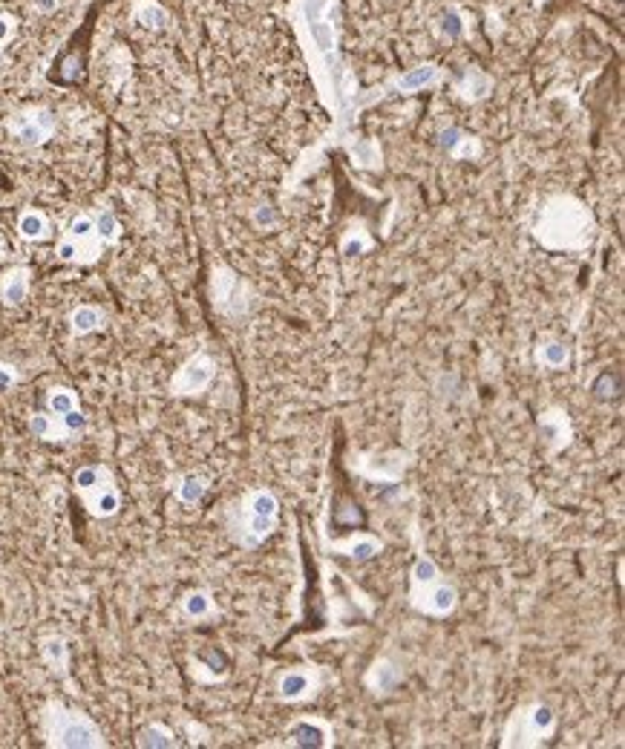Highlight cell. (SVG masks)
<instances>
[{
    "instance_id": "1f68e13d",
    "label": "cell",
    "mask_w": 625,
    "mask_h": 749,
    "mask_svg": "<svg viewBox=\"0 0 625 749\" xmlns=\"http://www.w3.org/2000/svg\"><path fill=\"white\" fill-rule=\"evenodd\" d=\"M78 407L81 404H78V395L70 390V386H52L46 392V412H52V416H67V412H72Z\"/></svg>"
},
{
    "instance_id": "9c48e42d",
    "label": "cell",
    "mask_w": 625,
    "mask_h": 749,
    "mask_svg": "<svg viewBox=\"0 0 625 749\" xmlns=\"http://www.w3.org/2000/svg\"><path fill=\"white\" fill-rule=\"evenodd\" d=\"M216 378V360L207 352L190 355L171 378V395L173 398H193L202 395Z\"/></svg>"
},
{
    "instance_id": "603a6c76",
    "label": "cell",
    "mask_w": 625,
    "mask_h": 749,
    "mask_svg": "<svg viewBox=\"0 0 625 749\" xmlns=\"http://www.w3.org/2000/svg\"><path fill=\"white\" fill-rule=\"evenodd\" d=\"M136 746H141V749H173V746H179V741H176V732L171 727L153 720V723H148V727H141L136 732Z\"/></svg>"
},
{
    "instance_id": "e0dca14e",
    "label": "cell",
    "mask_w": 625,
    "mask_h": 749,
    "mask_svg": "<svg viewBox=\"0 0 625 749\" xmlns=\"http://www.w3.org/2000/svg\"><path fill=\"white\" fill-rule=\"evenodd\" d=\"M493 87H496V81H493L485 70L470 67V70H464L459 75V81H455V96H459L461 101H467V105H478V101L490 98Z\"/></svg>"
},
{
    "instance_id": "277c9868",
    "label": "cell",
    "mask_w": 625,
    "mask_h": 749,
    "mask_svg": "<svg viewBox=\"0 0 625 749\" xmlns=\"http://www.w3.org/2000/svg\"><path fill=\"white\" fill-rule=\"evenodd\" d=\"M280 501L271 490H251L240 505L228 510V531L242 548H257L277 531Z\"/></svg>"
},
{
    "instance_id": "e575fe53",
    "label": "cell",
    "mask_w": 625,
    "mask_h": 749,
    "mask_svg": "<svg viewBox=\"0 0 625 749\" xmlns=\"http://www.w3.org/2000/svg\"><path fill=\"white\" fill-rule=\"evenodd\" d=\"M591 392L596 398H603V401H611V398H620L622 392V381L617 372H603L600 378L591 383Z\"/></svg>"
},
{
    "instance_id": "3957f363",
    "label": "cell",
    "mask_w": 625,
    "mask_h": 749,
    "mask_svg": "<svg viewBox=\"0 0 625 749\" xmlns=\"http://www.w3.org/2000/svg\"><path fill=\"white\" fill-rule=\"evenodd\" d=\"M44 744L55 749H101L107 746L96 720L81 709H70L61 701H49L41 712Z\"/></svg>"
},
{
    "instance_id": "30bf717a",
    "label": "cell",
    "mask_w": 625,
    "mask_h": 749,
    "mask_svg": "<svg viewBox=\"0 0 625 749\" xmlns=\"http://www.w3.org/2000/svg\"><path fill=\"white\" fill-rule=\"evenodd\" d=\"M455 602H459V591H455L444 579H433L427 585H412L410 588V605L415 611L429 614V617H447L455 611Z\"/></svg>"
},
{
    "instance_id": "52a82bcc",
    "label": "cell",
    "mask_w": 625,
    "mask_h": 749,
    "mask_svg": "<svg viewBox=\"0 0 625 749\" xmlns=\"http://www.w3.org/2000/svg\"><path fill=\"white\" fill-rule=\"evenodd\" d=\"M553 727H556V715L551 706L533 703L525 709H516L504 729L502 746H539L553 732Z\"/></svg>"
},
{
    "instance_id": "74e56055",
    "label": "cell",
    "mask_w": 625,
    "mask_h": 749,
    "mask_svg": "<svg viewBox=\"0 0 625 749\" xmlns=\"http://www.w3.org/2000/svg\"><path fill=\"white\" fill-rule=\"evenodd\" d=\"M360 510L351 501H341V508L334 510V525H360Z\"/></svg>"
},
{
    "instance_id": "7402d4cb",
    "label": "cell",
    "mask_w": 625,
    "mask_h": 749,
    "mask_svg": "<svg viewBox=\"0 0 625 749\" xmlns=\"http://www.w3.org/2000/svg\"><path fill=\"white\" fill-rule=\"evenodd\" d=\"M104 312L98 306H78L72 308V315H70V332H72V338H87V334H93V332H101L104 329Z\"/></svg>"
},
{
    "instance_id": "7bdbcfd3",
    "label": "cell",
    "mask_w": 625,
    "mask_h": 749,
    "mask_svg": "<svg viewBox=\"0 0 625 749\" xmlns=\"http://www.w3.org/2000/svg\"><path fill=\"white\" fill-rule=\"evenodd\" d=\"M6 67H9V58L4 55V49H0V72H4Z\"/></svg>"
},
{
    "instance_id": "d6986e66",
    "label": "cell",
    "mask_w": 625,
    "mask_h": 749,
    "mask_svg": "<svg viewBox=\"0 0 625 749\" xmlns=\"http://www.w3.org/2000/svg\"><path fill=\"white\" fill-rule=\"evenodd\" d=\"M30 280L32 271L26 265L9 268L4 280H0V300H4V306H21L30 297Z\"/></svg>"
},
{
    "instance_id": "8d00e7d4",
    "label": "cell",
    "mask_w": 625,
    "mask_h": 749,
    "mask_svg": "<svg viewBox=\"0 0 625 749\" xmlns=\"http://www.w3.org/2000/svg\"><path fill=\"white\" fill-rule=\"evenodd\" d=\"M58 418H61L63 430H67V435H70V438L81 435V433L87 430V416H84V412H81V407H78V409H72V412H67V416H58Z\"/></svg>"
},
{
    "instance_id": "4dcf8cb0",
    "label": "cell",
    "mask_w": 625,
    "mask_h": 749,
    "mask_svg": "<svg viewBox=\"0 0 625 749\" xmlns=\"http://www.w3.org/2000/svg\"><path fill=\"white\" fill-rule=\"evenodd\" d=\"M536 360H539V366H545V369H562V366H568V360H570V349L565 343H559V341L539 343L536 346Z\"/></svg>"
},
{
    "instance_id": "2e32d148",
    "label": "cell",
    "mask_w": 625,
    "mask_h": 749,
    "mask_svg": "<svg viewBox=\"0 0 625 749\" xmlns=\"http://www.w3.org/2000/svg\"><path fill=\"white\" fill-rule=\"evenodd\" d=\"M341 147L349 153V159L360 171H381L384 167V153L381 145L375 139H363V136H346L341 141Z\"/></svg>"
},
{
    "instance_id": "4fadbf2b",
    "label": "cell",
    "mask_w": 625,
    "mask_h": 749,
    "mask_svg": "<svg viewBox=\"0 0 625 749\" xmlns=\"http://www.w3.org/2000/svg\"><path fill=\"white\" fill-rule=\"evenodd\" d=\"M317 686H320V675H317V671L308 669V666H300V669H289L280 677L277 694H280V701L297 703V701H308V697L317 692Z\"/></svg>"
},
{
    "instance_id": "d590c367",
    "label": "cell",
    "mask_w": 625,
    "mask_h": 749,
    "mask_svg": "<svg viewBox=\"0 0 625 749\" xmlns=\"http://www.w3.org/2000/svg\"><path fill=\"white\" fill-rule=\"evenodd\" d=\"M441 571H438V565L427 557V553H421L418 560H415L412 565V585H427V583H433V579H438Z\"/></svg>"
},
{
    "instance_id": "cb8c5ba5",
    "label": "cell",
    "mask_w": 625,
    "mask_h": 749,
    "mask_svg": "<svg viewBox=\"0 0 625 749\" xmlns=\"http://www.w3.org/2000/svg\"><path fill=\"white\" fill-rule=\"evenodd\" d=\"M41 661L55 671V675H67V669H70V645L63 637L58 635H52V637H44L41 640Z\"/></svg>"
},
{
    "instance_id": "f35d334b",
    "label": "cell",
    "mask_w": 625,
    "mask_h": 749,
    "mask_svg": "<svg viewBox=\"0 0 625 749\" xmlns=\"http://www.w3.org/2000/svg\"><path fill=\"white\" fill-rule=\"evenodd\" d=\"M15 32H18V21L6 15V12H0V44H9Z\"/></svg>"
},
{
    "instance_id": "5bb4252c",
    "label": "cell",
    "mask_w": 625,
    "mask_h": 749,
    "mask_svg": "<svg viewBox=\"0 0 625 749\" xmlns=\"http://www.w3.org/2000/svg\"><path fill=\"white\" fill-rule=\"evenodd\" d=\"M289 746H332V727L320 718H297L289 727Z\"/></svg>"
},
{
    "instance_id": "f1b7e54d",
    "label": "cell",
    "mask_w": 625,
    "mask_h": 749,
    "mask_svg": "<svg viewBox=\"0 0 625 749\" xmlns=\"http://www.w3.org/2000/svg\"><path fill=\"white\" fill-rule=\"evenodd\" d=\"M539 427H542V435L548 438L551 447L553 450H562L568 444V438H570V424L568 418L562 416V412H545L542 421H539Z\"/></svg>"
},
{
    "instance_id": "4316f807",
    "label": "cell",
    "mask_w": 625,
    "mask_h": 749,
    "mask_svg": "<svg viewBox=\"0 0 625 749\" xmlns=\"http://www.w3.org/2000/svg\"><path fill=\"white\" fill-rule=\"evenodd\" d=\"M182 614L188 619H207V617H216V602L211 597V591L197 588V591H188L185 597H182Z\"/></svg>"
},
{
    "instance_id": "8fae6325",
    "label": "cell",
    "mask_w": 625,
    "mask_h": 749,
    "mask_svg": "<svg viewBox=\"0 0 625 749\" xmlns=\"http://www.w3.org/2000/svg\"><path fill=\"white\" fill-rule=\"evenodd\" d=\"M78 496H81L84 508L93 513L96 519H110V516H115L122 508V493H119V487H115L110 467H104L101 475H98V482L93 487L81 490Z\"/></svg>"
},
{
    "instance_id": "44dd1931",
    "label": "cell",
    "mask_w": 625,
    "mask_h": 749,
    "mask_svg": "<svg viewBox=\"0 0 625 749\" xmlns=\"http://www.w3.org/2000/svg\"><path fill=\"white\" fill-rule=\"evenodd\" d=\"M130 18H133L139 27L153 29V32H162L171 27V12H167L162 4H156V0H133Z\"/></svg>"
},
{
    "instance_id": "83f0119b",
    "label": "cell",
    "mask_w": 625,
    "mask_h": 749,
    "mask_svg": "<svg viewBox=\"0 0 625 749\" xmlns=\"http://www.w3.org/2000/svg\"><path fill=\"white\" fill-rule=\"evenodd\" d=\"M18 234H21V240H26V242H41V240L49 237V219H46L41 211L26 208V211L18 216Z\"/></svg>"
},
{
    "instance_id": "ee69618b",
    "label": "cell",
    "mask_w": 625,
    "mask_h": 749,
    "mask_svg": "<svg viewBox=\"0 0 625 749\" xmlns=\"http://www.w3.org/2000/svg\"><path fill=\"white\" fill-rule=\"evenodd\" d=\"M545 4H548V0H533V6H536V9H542Z\"/></svg>"
},
{
    "instance_id": "7c38bea8",
    "label": "cell",
    "mask_w": 625,
    "mask_h": 749,
    "mask_svg": "<svg viewBox=\"0 0 625 749\" xmlns=\"http://www.w3.org/2000/svg\"><path fill=\"white\" fill-rule=\"evenodd\" d=\"M441 81H444V70L435 61H424L418 67H412L401 75H393L389 79V87H393V96H415L421 89H435Z\"/></svg>"
},
{
    "instance_id": "d6a6232c",
    "label": "cell",
    "mask_w": 625,
    "mask_h": 749,
    "mask_svg": "<svg viewBox=\"0 0 625 749\" xmlns=\"http://www.w3.org/2000/svg\"><path fill=\"white\" fill-rule=\"evenodd\" d=\"M93 223H96V231H98V237L104 245H115L122 240V223L115 219V214L110 208H101L93 214Z\"/></svg>"
},
{
    "instance_id": "ba28073f",
    "label": "cell",
    "mask_w": 625,
    "mask_h": 749,
    "mask_svg": "<svg viewBox=\"0 0 625 749\" xmlns=\"http://www.w3.org/2000/svg\"><path fill=\"white\" fill-rule=\"evenodd\" d=\"M55 115L49 107H23L18 113H12L6 119V133L12 139H18L23 147H41L55 136Z\"/></svg>"
},
{
    "instance_id": "8992f818",
    "label": "cell",
    "mask_w": 625,
    "mask_h": 749,
    "mask_svg": "<svg viewBox=\"0 0 625 749\" xmlns=\"http://www.w3.org/2000/svg\"><path fill=\"white\" fill-rule=\"evenodd\" d=\"M107 245L101 242L93 214H78L72 223L63 231V240L58 242V260L61 263H72V265H93L101 260V251Z\"/></svg>"
},
{
    "instance_id": "d4e9b609",
    "label": "cell",
    "mask_w": 625,
    "mask_h": 749,
    "mask_svg": "<svg viewBox=\"0 0 625 749\" xmlns=\"http://www.w3.org/2000/svg\"><path fill=\"white\" fill-rule=\"evenodd\" d=\"M30 433L35 438H41V442H52V444L70 442V435H67V430H63L61 418L52 416V412H35V416L30 418Z\"/></svg>"
},
{
    "instance_id": "484cf974",
    "label": "cell",
    "mask_w": 625,
    "mask_h": 749,
    "mask_svg": "<svg viewBox=\"0 0 625 749\" xmlns=\"http://www.w3.org/2000/svg\"><path fill=\"white\" fill-rule=\"evenodd\" d=\"M435 35L441 38V41H461V38L467 35V18H464V12L459 6H447L441 15L435 18Z\"/></svg>"
},
{
    "instance_id": "6da1fadb",
    "label": "cell",
    "mask_w": 625,
    "mask_h": 749,
    "mask_svg": "<svg viewBox=\"0 0 625 749\" xmlns=\"http://www.w3.org/2000/svg\"><path fill=\"white\" fill-rule=\"evenodd\" d=\"M289 18L317 96L323 107L332 113L334 124L329 141L341 145L346 136H351L349 130L358 115L372 107L369 93L360 87L341 53V0H291Z\"/></svg>"
},
{
    "instance_id": "b9f144b4",
    "label": "cell",
    "mask_w": 625,
    "mask_h": 749,
    "mask_svg": "<svg viewBox=\"0 0 625 749\" xmlns=\"http://www.w3.org/2000/svg\"><path fill=\"white\" fill-rule=\"evenodd\" d=\"M271 223H274V211L263 205V208L257 211V225H271Z\"/></svg>"
},
{
    "instance_id": "ac0fdd59",
    "label": "cell",
    "mask_w": 625,
    "mask_h": 749,
    "mask_svg": "<svg viewBox=\"0 0 625 749\" xmlns=\"http://www.w3.org/2000/svg\"><path fill=\"white\" fill-rule=\"evenodd\" d=\"M325 548L334 551V553H343V557L355 560V562H369L372 557L381 553L384 545H381V539H375L369 534H351L343 542H329V539H325Z\"/></svg>"
},
{
    "instance_id": "f546056e",
    "label": "cell",
    "mask_w": 625,
    "mask_h": 749,
    "mask_svg": "<svg viewBox=\"0 0 625 749\" xmlns=\"http://www.w3.org/2000/svg\"><path fill=\"white\" fill-rule=\"evenodd\" d=\"M205 493H207L205 475L190 473V475H182V479L176 482V499L182 501V505H199V501L205 499Z\"/></svg>"
},
{
    "instance_id": "5b68a950",
    "label": "cell",
    "mask_w": 625,
    "mask_h": 749,
    "mask_svg": "<svg viewBox=\"0 0 625 749\" xmlns=\"http://www.w3.org/2000/svg\"><path fill=\"white\" fill-rule=\"evenodd\" d=\"M211 303L223 317L228 320H242L251 312L254 291L237 271L225 263H216L211 268Z\"/></svg>"
},
{
    "instance_id": "ffe728a7",
    "label": "cell",
    "mask_w": 625,
    "mask_h": 749,
    "mask_svg": "<svg viewBox=\"0 0 625 749\" xmlns=\"http://www.w3.org/2000/svg\"><path fill=\"white\" fill-rule=\"evenodd\" d=\"M401 683V669L389 661V657H377L367 671V689L372 694H389Z\"/></svg>"
},
{
    "instance_id": "7a4b0ae2",
    "label": "cell",
    "mask_w": 625,
    "mask_h": 749,
    "mask_svg": "<svg viewBox=\"0 0 625 749\" xmlns=\"http://www.w3.org/2000/svg\"><path fill=\"white\" fill-rule=\"evenodd\" d=\"M533 237L548 251H585L594 237V216L570 193H556L533 225Z\"/></svg>"
},
{
    "instance_id": "9a60e30c",
    "label": "cell",
    "mask_w": 625,
    "mask_h": 749,
    "mask_svg": "<svg viewBox=\"0 0 625 749\" xmlns=\"http://www.w3.org/2000/svg\"><path fill=\"white\" fill-rule=\"evenodd\" d=\"M438 145L444 147L450 153V159H455V162L478 159L481 150H485L481 147V141L467 130H461V127H444V130L438 133Z\"/></svg>"
},
{
    "instance_id": "60d3db41",
    "label": "cell",
    "mask_w": 625,
    "mask_h": 749,
    "mask_svg": "<svg viewBox=\"0 0 625 749\" xmlns=\"http://www.w3.org/2000/svg\"><path fill=\"white\" fill-rule=\"evenodd\" d=\"M61 0H32V9L38 15H52V12H58Z\"/></svg>"
},
{
    "instance_id": "836d02e7",
    "label": "cell",
    "mask_w": 625,
    "mask_h": 749,
    "mask_svg": "<svg viewBox=\"0 0 625 749\" xmlns=\"http://www.w3.org/2000/svg\"><path fill=\"white\" fill-rule=\"evenodd\" d=\"M372 248V237L367 234L363 228H349L343 240H341V251L346 257H358V254H367Z\"/></svg>"
},
{
    "instance_id": "ab89813d",
    "label": "cell",
    "mask_w": 625,
    "mask_h": 749,
    "mask_svg": "<svg viewBox=\"0 0 625 749\" xmlns=\"http://www.w3.org/2000/svg\"><path fill=\"white\" fill-rule=\"evenodd\" d=\"M15 383H18V369L9 364H0V392L12 390Z\"/></svg>"
}]
</instances>
